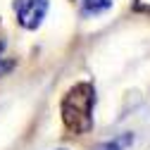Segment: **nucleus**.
<instances>
[{
  "label": "nucleus",
  "mask_w": 150,
  "mask_h": 150,
  "mask_svg": "<svg viewBox=\"0 0 150 150\" xmlns=\"http://www.w3.org/2000/svg\"><path fill=\"white\" fill-rule=\"evenodd\" d=\"M115 0H79V14L83 19H93L112 10Z\"/></svg>",
  "instance_id": "7ed1b4c3"
},
{
  "label": "nucleus",
  "mask_w": 150,
  "mask_h": 150,
  "mask_svg": "<svg viewBox=\"0 0 150 150\" xmlns=\"http://www.w3.org/2000/svg\"><path fill=\"white\" fill-rule=\"evenodd\" d=\"M96 103L98 91L93 81H76L71 83L60 100V119L69 136H86L96 124Z\"/></svg>",
  "instance_id": "f257e3e1"
},
{
  "label": "nucleus",
  "mask_w": 150,
  "mask_h": 150,
  "mask_svg": "<svg viewBox=\"0 0 150 150\" xmlns=\"http://www.w3.org/2000/svg\"><path fill=\"white\" fill-rule=\"evenodd\" d=\"M5 60V38H0V62Z\"/></svg>",
  "instance_id": "423d86ee"
},
{
  "label": "nucleus",
  "mask_w": 150,
  "mask_h": 150,
  "mask_svg": "<svg viewBox=\"0 0 150 150\" xmlns=\"http://www.w3.org/2000/svg\"><path fill=\"white\" fill-rule=\"evenodd\" d=\"M134 12H148L150 14V0H134Z\"/></svg>",
  "instance_id": "39448f33"
},
{
  "label": "nucleus",
  "mask_w": 150,
  "mask_h": 150,
  "mask_svg": "<svg viewBox=\"0 0 150 150\" xmlns=\"http://www.w3.org/2000/svg\"><path fill=\"white\" fill-rule=\"evenodd\" d=\"M134 141H136V136L131 134V131H122V134H117V136H112V138L98 143L93 150H129L131 145H134Z\"/></svg>",
  "instance_id": "20e7f679"
},
{
  "label": "nucleus",
  "mask_w": 150,
  "mask_h": 150,
  "mask_svg": "<svg viewBox=\"0 0 150 150\" xmlns=\"http://www.w3.org/2000/svg\"><path fill=\"white\" fill-rule=\"evenodd\" d=\"M69 3H74V0H69Z\"/></svg>",
  "instance_id": "6e6552de"
},
{
  "label": "nucleus",
  "mask_w": 150,
  "mask_h": 150,
  "mask_svg": "<svg viewBox=\"0 0 150 150\" xmlns=\"http://www.w3.org/2000/svg\"><path fill=\"white\" fill-rule=\"evenodd\" d=\"M55 150H67V148H55Z\"/></svg>",
  "instance_id": "0eeeda50"
},
{
  "label": "nucleus",
  "mask_w": 150,
  "mask_h": 150,
  "mask_svg": "<svg viewBox=\"0 0 150 150\" xmlns=\"http://www.w3.org/2000/svg\"><path fill=\"white\" fill-rule=\"evenodd\" d=\"M50 0H12V12L17 17V24L24 31L41 29L43 19L48 17Z\"/></svg>",
  "instance_id": "f03ea898"
}]
</instances>
